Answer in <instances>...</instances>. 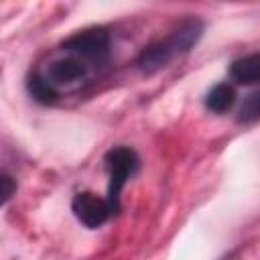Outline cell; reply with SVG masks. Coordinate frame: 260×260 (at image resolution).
I'll return each mask as SVG.
<instances>
[{"instance_id": "1", "label": "cell", "mask_w": 260, "mask_h": 260, "mask_svg": "<svg viewBox=\"0 0 260 260\" xmlns=\"http://www.w3.org/2000/svg\"><path fill=\"white\" fill-rule=\"evenodd\" d=\"M201 22L199 20H185L177 30H173L167 39L152 43L150 47H146L140 57H138V65L142 71L146 73H154L162 67H167L175 57L185 55L187 51H191V47L199 41L201 37Z\"/></svg>"}, {"instance_id": "2", "label": "cell", "mask_w": 260, "mask_h": 260, "mask_svg": "<svg viewBox=\"0 0 260 260\" xmlns=\"http://www.w3.org/2000/svg\"><path fill=\"white\" fill-rule=\"evenodd\" d=\"M106 169H108V177H110L106 199H108L112 211L116 213L120 207V193H122L124 185L128 183V179L138 169V156L128 146H116L106 154Z\"/></svg>"}, {"instance_id": "3", "label": "cell", "mask_w": 260, "mask_h": 260, "mask_svg": "<svg viewBox=\"0 0 260 260\" xmlns=\"http://www.w3.org/2000/svg\"><path fill=\"white\" fill-rule=\"evenodd\" d=\"M108 47H110V35L102 26L79 30L63 43V51L83 61H102L108 55Z\"/></svg>"}, {"instance_id": "4", "label": "cell", "mask_w": 260, "mask_h": 260, "mask_svg": "<svg viewBox=\"0 0 260 260\" xmlns=\"http://www.w3.org/2000/svg\"><path fill=\"white\" fill-rule=\"evenodd\" d=\"M73 215L85 225V228H100L108 221V217L114 213L108 199L91 193V191H81L73 197L71 201Z\"/></svg>"}, {"instance_id": "5", "label": "cell", "mask_w": 260, "mask_h": 260, "mask_svg": "<svg viewBox=\"0 0 260 260\" xmlns=\"http://www.w3.org/2000/svg\"><path fill=\"white\" fill-rule=\"evenodd\" d=\"M87 75V63L75 55H67L63 59H55L53 63H49L47 73L43 75L53 87L57 85H65V83H75L81 81Z\"/></svg>"}, {"instance_id": "6", "label": "cell", "mask_w": 260, "mask_h": 260, "mask_svg": "<svg viewBox=\"0 0 260 260\" xmlns=\"http://www.w3.org/2000/svg\"><path fill=\"white\" fill-rule=\"evenodd\" d=\"M230 75L236 83L252 85L260 83V53H250L246 57H240L232 63Z\"/></svg>"}, {"instance_id": "7", "label": "cell", "mask_w": 260, "mask_h": 260, "mask_svg": "<svg viewBox=\"0 0 260 260\" xmlns=\"http://www.w3.org/2000/svg\"><path fill=\"white\" fill-rule=\"evenodd\" d=\"M236 102V89L230 83H217L213 85L205 95V108L213 114L228 112Z\"/></svg>"}, {"instance_id": "8", "label": "cell", "mask_w": 260, "mask_h": 260, "mask_svg": "<svg viewBox=\"0 0 260 260\" xmlns=\"http://www.w3.org/2000/svg\"><path fill=\"white\" fill-rule=\"evenodd\" d=\"M28 91H30V95L37 100V102H41V104H55L57 102V98H59V93H57V87H53L43 75H32L30 79H28Z\"/></svg>"}, {"instance_id": "9", "label": "cell", "mask_w": 260, "mask_h": 260, "mask_svg": "<svg viewBox=\"0 0 260 260\" xmlns=\"http://www.w3.org/2000/svg\"><path fill=\"white\" fill-rule=\"evenodd\" d=\"M238 120L244 122V124H250V122H258L260 120V89L250 93L244 104L240 106V112H238Z\"/></svg>"}, {"instance_id": "10", "label": "cell", "mask_w": 260, "mask_h": 260, "mask_svg": "<svg viewBox=\"0 0 260 260\" xmlns=\"http://www.w3.org/2000/svg\"><path fill=\"white\" fill-rule=\"evenodd\" d=\"M12 191H14V185H12V179H10L8 175H2V203H6V201L10 199V195H12Z\"/></svg>"}]
</instances>
